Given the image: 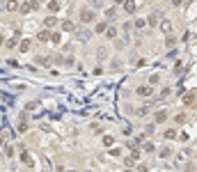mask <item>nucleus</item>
Listing matches in <instances>:
<instances>
[{
	"label": "nucleus",
	"mask_w": 197,
	"mask_h": 172,
	"mask_svg": "<svg viewBox=\"0 0 197 172\" xmlns=\"http://www.w3.org/2000/svg\"><path fill=\"white\" fill-rule=\"evenodd\" d=\"M151 94H154V87L151 85H140V87H138V97L147 99V97H151Z\"/></svg>",
	"instance_id": "obj_1"
},
{
	"label": "nucleus",
	"mask_w": 197,
	"mask_h": 172,
	"mask_svg": "<svg viewBox=\"0 0 197 172\" xmlns=\"http://www.w3.org/2000/svg\"><path fill=\"white\" fill-rule=\"evenodd\" d=\"M170 97H172V87H170V85L160 87V92H158V101H165V99H170Z\"/></svg>",
	"instance_id": "obj_2"
},
{
	"label": "nucleus",
	"mask_w": 197,
	"mask_h": 172,
	"mask_svg": "<svg viewBox=\"0 0 197 172\" xmlns=\"http://www.w3.org/2000/svg\"><path fill=\"white\" fill-rule=\"evenodd\" d=\"M21 163H23V165H28V168H32V165H34L32 156H30L28 152H23V154H21Z\"/></svg>",
	"instance_id": "obj_3"
},
{
	"label": "nucleus",
	"mask_w": 197,
	"mask_h": 172,
	"mask_svg": "<svg viewBox=\"0 0 197 172\" xmlns=\"http://www.w3.org/2000/svg\"><path fill=\"white\" fill-rule=\"evenodd\" d=\"M165 120H167V110H158L156 117H154V124H163Z\"/></svg>",
	"instance_id": "obj_4"
},
{
	"label": "nucleus",
	"mask_w": 197,
	"mask_h": 172,
	"mask_svg": "<svg viewBox=\"0 0 197 172\" xmlns=\"http://www.w3.org/2000/svg\"><path fill=\"white\" fill-rule=\"evenodd\" d=\"M92 19H94V11H90V9H85L83 14H80V21H83V23H90Z\"/></svg>",
	"instance_id": "obj_5"
},
{
	"label": "nucleus",
	"mask_w": 197,
	"mask_h": 172,
	"mask_svg": "<svg viewBox=\"0 0 197 172\" xmlns=\"http://www.w3.org/2000/svg\"><path fill=\"white\" fill-rule=\"evenodd\" d=\"M135 161H138V154H131V156L124 158V165H126V168H133V165H135Z\"/></svg>",
	"instance_id": "obj_6"
},
{
	"label": "nucleus",
	"mask_w": 197,
	"mask_h": 172,
	"mask_svg": "<svg viewBox=\"0 0 197 172\" xmlns=\"http://www.w3.org/2000/svg\"><path fill=\"white\" fill-rule=\"evenodd\" d=\"M135 7H138L135 0H126V2H124V9L129 11V14H133V11H135Z\"/></svg>",
	"instance_id": "obj_7"
},
{
	"label": "nucleus",
	"mask_w": 197,
	"mask_h": 172,
	"mask_svg": "<svg viewBox=\"0 0 197 172\" xmlns=\"http://www.w3.org/2000/svg\"><path fill=\"white\" fill-rule=\"evenodd\" d=\"M160 30H163L167 37H170V32H172V23H170V21H160Z\"/></svg>",
	"instance_id": "obj_8"
},
{
	"label": "nucleus",
	"mask_w": 197,
	"mask_h": 172,
	"mask_svg": "<svg viewBox=\"0 0 197 172\" xmlns=\"http://www.w3.org/2000/svg\"><path fill=\"white\" fill-rule=\"evenodd\" d=\"M94 32H96V34H101V32H108V23H106V21H101V23H96V28H94Z\"/></svg>",
	"instance_id": "obj_9"
},
{
	"label": "nucleus",
	"mask_w": 197,
	"mask_h": 172,
	"mask_svg": "<svg viewBox=\"0 0 197 172\" xmlns=\"http://www.w3.org/2000/svg\"><path fill=\"white\" fill-rule=\"evenodd\" d=\"M34 7H37V2H25V5H21V11H23V14H28V11H32Z\"/></svg>",
	"instance_id": "obj_10"
},
{
	"label": "nucleus",
	"mask_w": 197,
	"mask_h": 172,
	"mask_svg": "<svg viewBox=\"0 0 197 172\" xmlns=\"http://www.w3.org/2000/svg\"><path fill=\"white\" fill-rule=\"evenodd\" d=\"M37 39H39V41H48V39H53V34H50L48 30H44V32L37 34Z\"/></svg>",
	"instance_id": "obj_11"
},
{
	"label": "nucleus",
	"mask_w": 197,
	"mask_h": 172,
	"mask_svg": "<svg viewBox=\"0 0 197 172\" xmlns=\"http://www.w3.org/2000/svg\"><path fill=\"white\" fill-rule=\"evenodd\" d=\"M112 145H115V138H112V135H106V138H103V147L112 149Z\"/></svg>",
	"instance_id": "obj_12"
},
{
	"label": "nucleus",
	"mask_w": 197,
	"mask_h": 172,
	"mask_svg": "<svg viewBox=\"0 0 197 172\" xmlns=\"http://www.w3.org/2000/svg\"><path fill=\"white\" fill-rule=\"evenodd\" d=\"M62 30H67V32H73V23H71V21H62Z\"/></svg>",
	"instance_id": "obj_13"
},
{
	"label": "nucleus",
	"mask_w": 197,
	"mask_h": 172,
	"mask_svg": "<svg viewBox=\"0 0 197 172\" xmlns=\"http://www.w3.org/2000/svg\"><path fill=\"white\" fill-rule=\"evenodd\" d=\"M5 9H7V11H14V9H19V5H16L14 0H7V5H5Z\"/></svg>",
	"instance_id": "obj_14"
},
{
	"label": "nucleus",
	"mask_w": 197,
	"mask_h": 172,
	"mask_svg": "<svg viewBox=\"0 0 197 172\" xmlns=\"http://www.w3.org/2000/svg\"><path fill=\"white\" fill-rule=\"evenodd\" d=\"M158 14H160V11H154V14L147 19V23H149V25H156V21H158Z\"/></svg>",
	"instance_id": "obj_15"
},
{
	"label": "nucleus",
	"mask_w": 197,
	"mask_h": 172,
	"mask_svg": "<svg viewBox=\"0 0 197 172\" xmlns=\"http://www.w3.org/2000/svg\"><path fill=\"white\" fill-rule=\"evenodd\" d=\"M117 32H119V30H117V28H108V32H106V37H108V39H115V37H117Z\"/></svg>",
	"instance_id": "obj_16"
},
{
	"label": "nucleus",
	"mask_w": 197,
	"mask_h": 172,
	"mask_svg": "<svg viewBox=\"0 0 197 172\" xmlns=\"http://www.w3.org/2000/svg\"><path fill=\"white\" fill-rule=\"evenodd\" d=\"M60 9V2H57V0H50L48 2V11H57Z\"/></svg>",
	"instance_id": "obj_17"
},
{
	"label": "nucleus",
	"mask_w": 197,
	"mask_h": 172,
	"mask_svg": "<svg viewBox=\"0 0 197 172\" xmlns=\"http://www.w3.org/2000/svg\"><path fill=\"white\" fill-rule=\"evenodd\" d=\"M170 154H172V149H170V147H163V149L158 152V156H160V158H167Z\"/></svg>",
	"instance_id": "obj_18"
},
{
	"label": "nucleus",
	"mask_w": 197,
	"mask_h": 172,
	"mask_svg": "<svg viewBox=\"0 0 197 172\" xmlns=\"http://www.w3.org/2000/svg\"><path fill=\"white\" fill-rule=\"evenodd\" d=\"M21 53H28V48H30V39H25V41H21Z\"/></svg>",
	"instance_id": "obj_19"
},
{
	"label": "nucleus",
	"mask_w": 197,
	"mask_h": 172,
	"mask_svg": "<svg viewBox=\"0 0 197 172\" xmlns=\"http://www.w3.org/2000/svg\"><path fill=\"white\" fill-rule=\"evenodd\" d=\"M135 112H138V117H144V115L149 112V106H142V108H138Z\"/></svg>",
	"instance_id": "obj_20"
},
{
	"label": "nucleus",
	"mask_w": 197,
	"mask_h": 172,
	"mask_svg": "<svg viewBox=\"0 0 197 172\" xmlns=\"http://www.w3.org/2000/svg\"><path fill=\"white\" fill-rule=\"evenodd\" d=\"M126 145H129V149H133V152H135L138 147H140V142H138V140H129Z\"/></svg>",
	"instance_id": "obj_21"
},
{
	"label": "nucleus",
	"mask_w": 197,
	"mask_h": 172,
	"mask_svg": "<svg viewBox=\"0 0 197 172\" xmlns=\"http://www.w3.org/2000/svg\"><path fill=\"white\" fill-rule=\"evenodd\" d=\"M165 138H167V140L177 138V131H174V129H167V131H165Z\"/></svg>",
	"instance_id": "obj_22"
},
{
	"label": "nucleus",
	"mask_w": 197,
	"mask_h": 172,
	"mask_svg": "<svg viewBox=\"0 0 197 172\" xmlns=\"http://www.w3.org/2000/svg\"><path fill=\"white\" fill-rule=\"evenodd\" d=\"M55 23H57V19H55V16H48V19H46V28H53Z\"/></svg>",
	"instance_id": "obj_23"
},
{
	"label": "nucleus",
	"mask_w": 197,
	"mask_h": 172,
	"mask_svg": "<svg viewBox=\"0 0 197 172\" xmlns=\"http://www.w3.org/2000/svg\"><path fill=\"white\" fill-rule=\"evenodd\" d=\"M193 94H186V97H183V103H186V106H190V103H193Z\"/></svg>",
	"instance_id": "obj_24"
},
{
	"label": "nucleus",
	"mask_w": 197,
	"mask_h": 172,
	"mask_svg": "<svg viewBox=\"0 0 197 172\" xmlns=\"http://www.w3.org/2000/svg\"><path fill=\"white\" fill-rule=\"evenodd\" d=\"M11 154H14V149H11V145H5V156L11 158Z\"/></svg>",
	"instance_id": "obj_25"
},
{
	"label": "nucleus",
	"mask_w": 197,
	"mask_h": 172,
	"mask_svg": "<svg viewBox=\"0 0 197 172\" xmlns=\"http://www.w3.org/2000/svg\"><path fill=\"white\" fill-rule=\"evenodd\" d=\"M144 23H147L144 19H135V28H144Z\"/></svg>",
	"instance_id": "obj_26"
},
{
	"label": "nucleus",
	"mask_w": 197,
	"mask_h": 172,
	"mask_svg": "<svg viewBox=\"0 0 197 172\" xmlns=\"http://www.w3.org/2000/svg\"><path fill=\"white\" fill-rule=\"evenodd\" d=\"M106 16H108V19H115V7H110V9L106 11Z\"/></svg>",
	"instance_id": "obj_27"
},
{
	"label": "nucleus",
	"mask_w": 197,
	"mask_h": 172,
	"mask_svg": "<svg viewBox=\"0 0 197 172\" xmlns=\"http://www.w3.org/2000/svg\"><path fill=\"white\" fill-rule=\"evenodd\" d=\"M14 44H16V39H9V41H5V46H7V48H14Z\"/></svg>",
	"instance_id": "obj_28"
},
{
	"label": "nucleus",
	"mask_w": 197,
	"mask_h": 172,
	"mask_svg": "<svg viewBox=\"0 0 197 172\" xmlns=\"http://www.w3.org/2000/svg\"><path fill=\"white\" fill-rule=\"evenodd\" d=\"M156 83H158V76H156V74H154V76H151V78H149V85H156Z\"/></svg>",
	"instance_id": "obj_29"
},
{
	"label": "nucleus",
	"mask_w": 197,
	"mask_h": 172,
	"mask_svg": "<svg viewBox=\"0 0 197 172\" xmlns=\"http://www.w3.org/2000/svg\"><path fill=\"white\" fill-rule=\"evenodd\" d=\"M174 122H179V124L186 122V115H177V117H174Z\"/></svg>",
	"instance_id": "obj_30"
},
{
	"label": "nucleus",
	"mask_w": 197,
	"mask_h": 172,
	"mask_svg": "<svg viewBox=\"0 0 197 172\" xmlns=\"http://www.w3.org/2000/svg\"><path fill=\"white\" fill-rule=\"evenodd\" d=\"M28 131V124H19V133H25Z\"/></svg>",
	"instance_id": "obj_31"
},
{
	"label": "nucleus",
	"mask_w": 197,
	"mask_h": 172,
	"mask_svg": "<svg viewBox=\"0 0 197 172\" xmlns=\"http://www.w3.org/2000/svg\"><path fill=\"white\" fill-rule=\"evenodd\" d=\"M112 2H115V5H124L126 0H112Z\"/></svg>",
	"instance_id": "obj_32"
},
{
	"label": "nucleus",
	"mask_w": 197,
	"mask_h": 172,
	"mask_svg": "<svg viewBox=\"0 0 197 172\" xmlns=\"http://www.w3.org/2000/svg\"><path fill=\"white\" fill-rule=\"evenodd\" d=\"M172 5H181V0H172Z\"/></svg>",
	"instance_id": "obj_33"
},
{
	"label": "nucleus",
	"mask_w": 197,
	"mask_h": 172,
	"mask_svg": "<svg viewBox=\"0 0 197 172\" xmlns=\"http://www.w3.org/2000/svg\"><path fill=\"white\" fill-rule=\"evenodd\" d=\"M69 172H76V170H69Z\"/></svg>",
	"instance_id": "obj_34"
},
{
	"label": "nucleus",
	"mask_w": 197,
	"mask_h": 172,
	"mask_svg": "<svg viewBox=\"0 0 197 172\" xmlns=\"http://www.w3.org/2000/svg\"><path fill=\"white\" fill-rule=\"evenodd\" d=\"M124 172H131V170H124Z\"/></svg>",
	"instance_id": "obj_35"
}]
</instances>
